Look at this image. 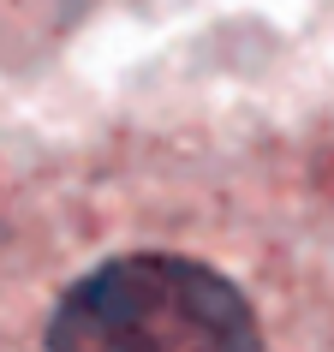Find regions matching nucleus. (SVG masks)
<instances>
[{
	"mask_svg": "<svg viewBox=\"0 0 334 352\" xmlns=\"http://www.w3.org/2000/svg\"><path fill=\"white\" fill-rule=\"evenodd\" d=\"M48 352H263L245 298L191 257H113L60 298Z\"/></svg>",
	"mask_w": 334,
	"mask_h": 352,
	"instance_id": "f257e3e1",
	"label": "nucleus"
}]
</instances>
